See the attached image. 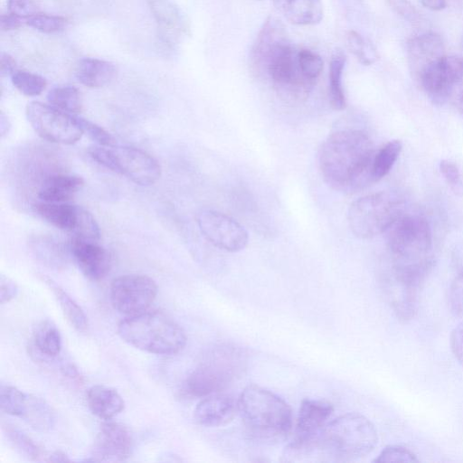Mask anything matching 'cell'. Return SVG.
<instances>
[{
    "instance_id": "28",
    "label": "cell",
    "mask_w": 463,
    "mask_h": 463,
    "mask_svg": "<svg viewBox=\"0 0 463 463\" xmlns=\"http://www.w3.org/2000/svg\"><path fill=\"white\" fill-rule=\"evenodd\" d=\"M4 432L14 449L31 461H46V451L26 433L11 424L3 425Z\"/></svg>"
},
{
    "instance_id": "33",
    "label": "cell",
    "mask_w": 463,
    "mask_h": 463,
    "mask_svg": "<svg viewBox=\"0 0 463 463\" xmlns=\"http://www.w3.org/2000/svg\"><path fill=\"white\" fill-rule=\"evenodd\" d=\"M28 393H25L11 384H1L0 407L8 415L22 419L27 402Z\"/></svg>"
},
{
    "instance_id": "11",
    "label": "cell",
    "mask_w": 463,
    "mask_h": 463,
    "mask_svg": "<svg viewBox=\"0 0 463 463\" xmlns=\"http://www.w3.org/2000/svg\"><path fill=\"white\" fill-rule=\"evenodd\" d=\"M196 222L203 237L221 250L236 252L243 250L248 244L247 231L224 213L203 209L197 213Z\"/></svg>"
},
{
    "instance_id": "4",
    "label": "cell",
    "mask_w": 463,
    "mask_h": 463,
    "mask_svg": "<svg viewBox=\"0 0 463 463\" xmlns=\"http://www.w3.org/2000/svg\"><path fill=\"white\" fill-rule=\"evenodd\" d=\"M237 409L246 428L259 439L277 440L286 437L291 430L289 405L262 387L247 386L237 400Z\"/></svg>"
},
{
    "instance_id": "6",
    "label": "cell",
    "mask_w": 463,
    "mask_h": 463,
    "mask_svg": "<svg viewBox=\"0 0 463 463\" xmlns=\"http://www.w3.org/2000/svg\"><path fill=\"white\" fill-rule=\"evenodd\" d=\"M243 351L229 344L215 346L184 380L182 392L192 398L217 393L239 376L245 367Z\"/></svg>"
},
{
    "instance_id": "14",
    "label": "cell",
    "mask_w": 463,
    "mask_h": 463,
    "mask_svg": "<svg viewBox=\"0 0 463 463\" xmlns=\"http://www.w3.org/2000/svg\"><path fill=\"white\" fill-rule=\"evenodd\" d=\"M115 173L139 185L154 184L161 175L158 161L147 152L133 146L112 147Z\"/></svg>"
},
{
    "instance_id": "55",
    "label": "cell",
    "mask_w": 463,
    "mask_h": 463,
    "mask_svg": "<svg viewBox=\"0 0 463 463\" xmlns=\"http://www.w3.org/2000/svg\"><path fill=\"white\" fill-rule=\"evenodd\" d=\"M460 45H461V49L463 50V34L461 36Z\"/></svg>"
},
{
    "instance_id": "21",
    "label": "cell",
    "mask_w": 463,
    "mask_h": 463,
    "mask_svg": "<svg viewBox=\"0 0 463 463\" xmlns=\"http://www.w3.org/2000/svg\"><path fill=\"white\" fill-rule=\"evenodd\" d=\"M277 10L290 23L313 25L323 18L321 0H272Z\"/></svg>"
},
{
    "instance_id": "49",
    "label": "cell",
    "mask_w": 463,
    "mask_h": 463,
    "mask_svg": "<svg viewBox=\"0 0 463 463\" xmlns=\"http://www.w3.org/2000/svg\"><path fill=\"white\" fill-rule=\"evenodd\" d=\"M16 70L14 59L5 52L0 54V72L2 76L13 75Z\"/></svg>"
},
{
    "instance_id": "17",
    "label": "cell",
    "mask_w": 463,
    "mask_h": 463,
    "mask_svg": "<svg viewBox=\"0 0 463 463\" xmlns=\"http://www.w3.org/2000/svg\"><path fill=\"white\" fill-rule=\"evenodd\" d=\"M331 403L313 399H305L299 407L296 438L309 439L320 434L333 412Z\"/></svg>"
},
{
    "instance_id": "37",
    "label": "cell",
    "mask_w": 463,
    "mask_h": 463,
    "mask_svg": "<svg viewBox=\"0 0 463 463\" xmlns=\"http://www.w3.org/2000/svg\"><path fill=\"white\" fill-rule=\"evenodd\" d=\"M25 24L44 33H53L62 31L67 20L59 15L35 13L25 18Z\"/></svg>"
},
{
    "instance_id": "25",
    "label": "cell",
    "mask_w": 463,
    "mask_h": 463,
    "mask_svg": "<svg viewBox=\"0 0 463 463\" xmlns=\"http://www.w3.org/2000/svg\"><path fill=\"white\" fill-rule=\"evenodd\" d=\"M346 58L342 50L336 49L329 64V86L328 96L331 107L335 110H342L345 108V97L342 85V76Z\"/></svg>"
},
{
    "instance_id": "47",
    "label": "cell",
    "mask_w": 463,
    "mask_h": 463,
    "mask_svg": "<svg viewBox=\"0 0 463 463\" xmlns=\"http://www.w3.org/2000/svg\"><path fill=\"white\" fill-rule=\"evenodd\" d=\"M450 346L455 357L463 365V322L451 332Z\"/></svg>"
},
{
    "instance_id": "20",
    "label": "cell",
    "mask_w": 463,
    "mask_h": 463,
    "mask_svg": "<svg viewBox=\"0 0 463 463\" xmlns=\"http://www.w3.org/2000/svg\"><path fill=\"white\" fill-rule=\"evenodd\" d=\"M86 401L91 412L104 420L113 419L125 407V402L118 392L102 384L91 386L87 391Z\"/></svg>"
},
{
    "instance_id": "42",
    "label": "cell",
    "mask_w": 463,
    "mask_h": 463,
    "mask_svg": "<svg viewBox=\"0 0 463 463\" xmlns=\"http://www.w3.org/2000/svg\"><path fill=\"white\" fill-rule=\"evenodd\" d=\"M88 154L99 165L115 173L116 164L112 147L93 145L88 148Z\"/></svg>"
},
{
    "instance_id": "51",
    "label": "cell",
    "mask_w": 463,
    "mask_h": 463,
    "mask_svg": "<svg viewBox=\"0 0 463 463\" xmlns=\"http://www.w3.org/2000/svg\"><path fill=\"white\" fill-rule=\"evenodd\" d=\"M48 462H68V461H71V459L68 458V456L61 451V450H55L54 452L51 453V455H49L47 457V460Z\"/></svg>"
},
{
    "instance_id": "50",
    "label": "cell",
    "mask_w": 463,
    "mask_h": 463,
    "mask_svg": "<svg viewBox=\"0 0 463 463\" xmlns=\"http://www.w3.org/2000/svg\"><path fill=\"white\" fill-rule=\"evenodd\" d=\"M421 4L433 11H439L446 6V0H420Z\"/></svg>"
},
{
    "instance_id": "43",
    "label": "cell",
    "mask_w": 463,
    "mask_h": 463,
    "mask_svg": "<svg viewBox=\"0 0 463 463\" xmlns=\"http://www.w3.org/2000/svg\"><path fill=\"white\" fill-rule=\"evenodd\" d=\"M449 298L453 312L463 319V273H460L452 281Z\"/></svg>"
},
{
    "instance_id": "22",
    "label": "cell",
    "mask_w": 463,
    "mask_h": 463,
    "mask_svg": "<svg viewBox=\"0 0 463 463\" xmlns=\"http://www.w3.org/2000/svg\"><path fill=\"white\" fill-rule=\"evenodd\" d=\"M117 67L112 62L90 57L80 60L75 70L78 80L92 89L110 84L117 77Z\"/></svg>"
},
{
    "instance_id": "29",
    "label": "cell",
    "mask_w": 463,
    "mask_h": 463,
    "mask_svg": "<svg viewBox=\"0 0 463 463\" xmlns=\"http://www.w3.org/2000/svg\"><path fill=\"white\" fill-rule=\"evenodd\" d=\"M47 100L52 107L71 115H77L82 109L80 93L73 86L64 85L52 89L47 94Z\"/></svg>"
},
{
    "instance_id": "36",
    "label": "cell",
    "mask_w": 463,
    "mask_h": 463,
    "mask_svg": "<svg viewBox=\"0 0 463 463\" xmlns=\"http://www.w3.org/2000/svg\"><path fill=\"white\" fill-rule=\"evenodd\" d=\"M71 237L99 241L100 231L93 215L85 208L79 207L78 220Z\"/></svg>"
},
{
    "instance_id": "54",
    "label": "cell",
    "mask_w": 463,
    "mask_h": 463,
    "mask_svg": "<svg viewBox=\"0 0 463 463\" xmlns=\"http://www.w3.org/2000/svg\"><path fill=\"white\" fill-rule=\"evenodd\" d=\"M458 6L463 9V0H453Z\"/></svg>"
},
{
    "instance_id": "26",
    "label": "cell",
    "mask_w": 463,
    "mask_h": 463,
    "mask_svg": "<svg viewBox=\"0 0 463 463\" xmlns=\"http://www.w3.org/2000/svg\"><path fill=\"white\" fill-rule=\"evenodd\" d=\"M22 419L31 427L41 431L51 430L55 421L52 407L43 399L33 394H28Z\"/></svg>"
},
{
    "instance_id": "27",
    "label": "cell",
    "mask_w": 463,
    "mask_h": 463,
    "mask_svg": "<svg viewBox=\"0 0 463 463\" xmlns=\"http://www.w3.org/2000/svg\"><path fill=\"white\" fill-rule=\"evenodd\" d=\"M44 281L52 290L69 323L80 332L86 331L89 323L82 308L66 291L55 284L51 279L44 278Z\"/></svg>"
},
{
    "instance_id": "40",
    "label": "cell",
    "mask_w": 463,
    "mask_h": 463,
    "mask_svg": "<svg viewBox=\"0 0 463 463\" xmlns=\"http://www.w3.org/2000/svg\"><path fill=\"white\" fill-rule=\"evenodd\" d=\"M439 171L452 193L463 196V180L457 165L449 160L443 159L439 162Z\"/></svg>"
},
{
    "instance_id": "23",
    "label": "cell",
    "mask_w": 463,
    "mask_h": 463,
    "mask_svg": "<svg viewBox=\"0 0 463 463\" xmlns=\"http://www.w3.org/2000/svg\"><path fill=\"white\" fill-rule=\"evenodd\" d=\"M79 205L70 203L39 201L33 204V212L52 226L71 234L75 229Z\"/></svg>"
},
{
    "instance_id": "41",
    "label": "cell",
    "mask_w": 463,
    "mask_h": 463,
    "mask_svg": "<svg viewBox=\"0 0 463 463\" xmlns=\"http://www.w3.org/2000/svg\"><path fill=\"white\" fill-rule=\"evenodd\" d=\"M375 462H418L419 459L408 449L402 446H388L379 454Z\"/></svg>"
},
{
    "instance_id": "52",
    "label": "cell",
    "mask_w": 463,
    "mask_h": 463,
    "mask_svg": "<svg viewBox=\"0 0 463 463\" xmlns=\"http://www.w3.org/2000/svg\"><path fill=\"white\" fill-rule=\"evenodd\" d=\"M10 122L7 118L6 116L4 115V113L2 112L1 113V116H0V131H1V136H5L9 128H10Z\"/></svg>"
},
{
    "instance_id": "19",
    "label": "cell",
    "mask_w": 463,
    "mask_h": 463,
    "mask_svg": "<svg viewBox=\"0 0 463 463\" xmlns=\"http://www.w3.org/2000/svg\"><path fill=\"white\" fill-rule=\"evenodd\" d=\"M84 185V180L75 175L55 174L45 178L38 191L41 201L69 203Z\"/></svg>"
},
{
    "instance_id": "24",
    "label": "cell",
    "mask_w": 463,
    "mask_h": 463,
    "mask_svg": "<svg viewBox=\"0 0 463 463\" xmlns=\"http://www.w3.org/2000/svg\"><path fill=\"white\" fill-rule=\"evenodd\" d=\"M61 350V335L53 322L41 321L34 328L32 338V354L39 360L55 358Z\"/></svg>"
},
{
    "instance_id": "32",
    "label": "cell",
    "mask_w": 463,
    "mask_h": 463,
    "mask_svg": "<svg viewBox=\"0 0 463 463\" xmlns=\"http://www.w3.org/2000/svg\"><path fill=\"white\" fill-rule=\"evenodd\" d=\"M35 255L51 267L61 268L67 262V253L70 248H64L59 241L50 239H41L33 241Z\"/></svg>"
},
{
    "instance_id": "1",
    "label": "cell",
    "mask_w": 463,
    "mask_h": 463,
    "mask_svg": "<svg viewBox=\"0 0 463 463\" xmlns=\"http://www.w3.org/2000/svg\"><path fill=\"white\" fill-rule=\"evenodd\" d=\"M250 60L253 68L266 74L279 95L288 101L306 99L315 84L303 74L298 50L289 41L282 23L273 16L260 30Z\"/></svg>"
},
{
    "instance_id": "44",
    "label": "cell",
    "mask_w": 463,
    "mask_h": 463,
    "mask_svg": "<svg viewBox=\"0 0 463 463\" xmlns=\"http://www.w3.org/2000/svg\"><path fill=\"white\" fill-rule=\"evenodd\" d=\"M389 5L403 19L411 23L420 21V14L408 0H386Z\"/></svg>"
},
{
    "instance_id": "5",
    "label": "cell",
    "mask_w": 463,
    "mask_h": 463,
    "mask_svg": "<svg viewBox=\"0 0 463 463\" xmlns=\"http://www.w3.org/2000/svg\"><path fill=\"white\" fill-rule=\"evenodd\" d=\"M326 461H352L367 456L378 441L373 424L358 413H347L327 423L318 435Z\"/></svg>"
},
{
    "instance_id": "3",
    "label": "cell",
    "mask_w": 463,
    "mask_h": 463,
    "mask_svg": "<svg viewBox=\"0 0 463 463\" xmlns=\"http://www.w3.org/2000/svg\"><path fill=\"white\" fill-rule=\"evenodd\" d=\"M118 334L135 348L161 355L179 353L187 340L183 328L160 311H144L123 319L118 326Z\"/></svg>"
},
{
    "instance_id": "38",
    "label": "cell",
    "mask_w": 463,
    "mask_h": 463,
    "mask_svg": "<svg viewBox=\"0 0 463 463\" xmlns=\"http://www.w3.org/2000/svg\"><path fill=\"white\" fill-rule=\"evenodd\" d=\"M298 61L305 77L316 82L323 70L322 58L308 49H300L298 50Z\"/></svg>"
},
{
    "instance_id": "39",
    "label": "cell",
    "mask_w": 463,
    "mask_h": 463,
    "mask_svg": "<svg viewBox=\"0 0 463 463\" xmlns=\"http://www.w3.org/2000/svg\"><path fill=\"white\" fill-rule=\"evenodd\" d=\"M77 118L84 133H87L89 137L95 141L97 145L107 147L117 146L116 138L104 128L84 118L79 116Z\"/></svg>"
},
{
    "instance_id": "35",
    "label": "cell",
    "mask_w": 463,
    "mask_h": 463,
    "mask_svg": "<svg viewBox=\"0 0 463 463\" xmlns=\"http://www.w3.org/2000/svg\"><path fill=\"white\" fill-rule=\"evenodd\" d=\"M346 46L364 65H370L378 60L379 56L372 43L355 31L346 33Z\"/></svg>"
},
{
    "instance_id": "45",
    "label": "cell",
    "mask_w": 463,
    "mask_h": 463,
    "mask_svg": "<svg viewBox=\"0 0 463 463\" xmlns=\"http://www.w3.org/2000/svg\"><path fill=\"white\" fill-rule=\"evenodd\" d=\"M18 292L16 283L9 277L1 274L0 276V303L5 304L15 298Z\"/></svg>"
},
{
    "instance_id": "53",
    "label": "cell",
    "mask_w": 463,
    "mask_h": 463,
    "mask_svg": "<svg viewBox=\"0 0 463 463\" xmlns=\"http://www.w3.org/2000/svg\"><path fill=\"white\" fill-rule=\"evenodd\" d=\"M458 108L459 111L463 114V90L460 92L458 99Z\"/></svg>"
},
{
    "instance_id": "9",
    "label": "cell",
    "mask_w": 463,
    "mask_h": 463,
    "mask_svg": "<svg viewBox=\"0 0 463 463\" xmlns=\"http://www.w3.org/2000/svg\"><path fill=\"white\" fill-rule=\"evenodd\" d=\"M25 113L33 130L49 142L71 145L84 134L77 115L63 112L50 104L31 101L26 106Z\"/></svg>"
},
{
    "instance_id": "7",
    "label": "cell",
    "mask_w": 463,
    "mask_h": 463,
    "mask_svg": "<svg viewBox=\"0 0 463 463\" xmlns=\"http://www.w3.org/2000/svg\"><path fill=\"white\" fill-rule=\"evenodd\" d=\"M384 233L392 263H434L430 226L421 213L404 207Z\"/></svg>"
},
{
    "instance_id": "8",
    "label": "cell",
    "mask_w": 463,
    "mask_h": 463,
    "mask_svg": "<svg viewBox=\"0 0 463 463\" xmlns=\"http://www.w3.org/2000/svg\"><path fill=\"white\" fill-rule=\"evenodd\" d=\"M404 207L402 200L389 193L363 196L349 206V227L358 238H373L383 233Z\"/></svg>"
},
{
    "instance_id": "48",
    "label": "cell",
    "mask_w": 463,
    "mask_h": 463,
    "mask_svg": "<svg viewBox=\"0 0 463 463\" xmlns=\"http://www.w3.org/2000/svg\"><path fill=\"white\" fill-rule=\"evenodd\" d=\"M25 24V18L13 14H3L0 17V27L3 31L15 30Z\"/></svg>"
},
{
    "instance_id": "13",
    "label": "cell",
    "mask_w": 463,
    "mask_h": 463,
    "mask_svg": "<svg viewBox=\"0 0 463 463\" xmlns=\"http://www.w3.org/2000/svg\"><path fill=\"white\" fill-rule=\"evenodd\" d=\"M132 446V434L125 425L110 420H105L95 438L91 458L85 461H125L131 453Z\"/></svg>"
},
{
    "instance_id": "46",
    "label": "cell",
    "mask_w": 463,
    "mask_h": 463,
    "mask_svg": "<svg viewBox=\"0 0 463 463\" xmlns=\"http://www.w3.org/2000/svg\"><path fill=\"white\" fill-rule=\"evenodd\" d=\"M7 6L10 13L24 18L37 13L32 0H7Z\"/></svg>"
},
{
    "instance_id": "16",
    "label": "cell",
    "mask_w": 463,
    "mask_h": 463,
    "mask_svg": "<svg viewBox=\"0 0 463 463\" xmlns=\"http://www.w3.org/2000/svg\"><path fill=\"white\" fill-rule=\"evenodd\" d=\"M237 401L227 394L213 393L203 397L194 411L195 421L204 427H219L228 424L234 418Z\"/></svg>"
},
{
    "instance_id": "15",
    "label": "cell",
    "mask_w": 463,
    "mask_h": 463,
    "mask_svg": "<svg viewBox=\"0 0 463 463\" xmlns=\"http://www.w3.org/2000/svg\"><path fill=\"white\" fill-rule=\"evenodd\" d=\"M69 248L70 254L88 279L100 280L109 272L110 255L99 241L71 237Z\"/></svg>"
},
{
    "instance_id": "10",
    "label": "cell",
    "mask_w": 463,
    "mask_h": 463,
    "mask_svg": "<svg viewBox=\"0 0 463 463\" xmlns=\"http://www.w3.org/2000/svg\"><path fill=\"white\" fill-rule=\"evenodd\" d=\"M157 295L153 279L142 274H126L115 278L109 288L113 307L125 315H137L146 311Z\"/></svg>"
},
{
    "instance_id": "30",
    "label": "cell",
    "mask_w": 463,
    "mask_h": 463,
    "mask_svg": "<svg viewBox=\"0 0 463 463\" xmlns=\"http://www.w3.org/2000/svg\"><path fill=\"white\" fill-rule=\"evenodd\" d=\"M400 140H392L374 153L372 163L373 183L383 178L392 168L402 151Z\"/></svg>"
},
{
    "instance_id": "34",
    "label": "cell",
    "mask_w": 463,
    "mask_h": 463,
    "mask_svg": "<svg viewBox=\"0 0 463 463\" xmlns=\"http://www.w3.org/2000/svg\"><path fill=\"white\" fill-rule=\"evenodd\" d=\"M13 85L24 95L34 97L40 95L46 88V80L36 73L27 71H15L11 76Z\"/></svg>"
},
{
    "instance_id": "18",
    "label": "cell",
    "mask_w": 463,
    "mask_h": 463,
    "mask_svg": "<svg viewBox=\"0 0 463 463\" xmlns=\"http://www.w3.org/2000/svg\"><path fill=\"white\" fill-rule=\"evenodd\" d=\"M445 55L441 37L433 32L420 33L407 43V56L411 71L416 75L430 62Z\"/></svg>"
},
{
    "instance_id": "2",
    "label": "cell",
    "mask_w": 463,
    "mask_h": 463,
    "mask_svg": "<svg viewBox=\"0 0 463 463\" xmlns=\"http://www.w3.org/2000/svg\"><path fill=\"white\" fill-rule=\"evenodd\" d=\"M373 145L366 133L342 129L329 135L322 144L318 165L325 182L341 192H355L373 183Z\"/></svg>"
},
{
    "instance_id": "31",
    "label": "cell",
    "mask_w": 463,
    "mask_h": 463,
    "mask_svg": "<svg viewBox=\"0 0 463 463\" xmlns=\"http://www.w3.org/2000/svg\"><path fill=\"white\" fill-rule=\"evenodd\" d=\"M157 23L164 30L173 33H180L184 30V23L178 10L168 0H148Z\"/></svg>"
},
{
    "instance_id": "12",
    "label": "cell",
    "mask_w": 463,
    "mask_h": 463,
    "mask_svg": "<svg viewBox=\"0 0 463 463\" xmlns=\"http://www.w3.org/2000/svg\"><path fill=\"white\" fill-rule=\"evenodd\" d=\"M415 76L430 100L442 104L454 86L463 79L461 57L444 55L425 66Z\"/></svg>"
}]
</instances>
